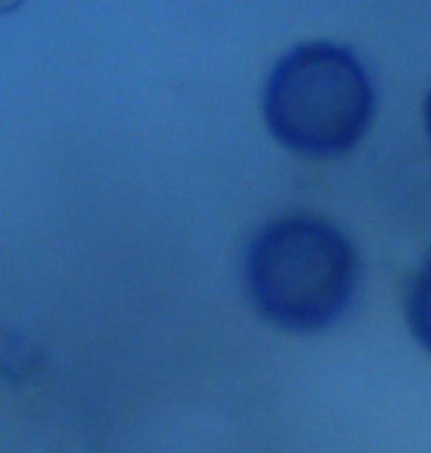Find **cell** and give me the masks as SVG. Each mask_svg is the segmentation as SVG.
<instances>
[{
	"mask_svg": "<svg viewBox=\"0 0 431 453\" xmlns=\"http://www.w3.org/2000/svg\"><path fill=\"white\" fill-rule=\"evenodd\" d=\"M425 120H427V130L431 140V91L427 98V105H425Z\"/></svg>",
	"mask_w": 431,
	"mask_h": 453,
	"instance_id": "6",
	"label": "cell"
},
{
	"mask_svg": "<svg viewBox=\"0 0 431 453\" xmlns=\"http://www.w3.org/2000/svg\"><path fill=\"white\" fill-rule=\"evenodd\" d=\"M246 285L259 312L281 329L315 332L344 314L358 258L335 227L311 216L280 218L259 231L246 257Z\"/></svg>",
	"mask_w": 431,
	"mask_h": 453,
	"instance_id": "1",
	"label": "cell"
},
{
	"mask_svg": "<svg viewBox=\"0 0 431 453\" xmlns=\"http://www.w3.org/2000/svg\"><path fill=\"white\" fill-rule=\"evenodd\" d=\"M263 111L270 132L287 149L305 157H337L363 139L374 91L349 50L309 42L278 61L265 87Z\"/></svg>",
	"mask_w": 431,
	"mask_h": 453,
	"instance_id": "2",
	"label": "cell"
},
{
	"mask_svg": "<svg viewBox=\"0 0 431 453\" xmlns=\"http://www.w3.org/2000/svg\"><path fill=\"white\" fill-rule=\"evenodd\" d=\"M26 0H0V16H7L19 11Z\"/></svg>",
	"mask_w": 431,
	"mask_h": 453,
	"instance_id": "5",
	"label": "cell"
},
{
	"mask_svg": "<svg viewBox=\"0 0 431 453\" xmlns=\"http://www.w3.org/2000/svg\"><path fill=\"white\" fill-rule=\"evenodd\" d=\"M44 354L22 332L0 324V380L11 384L27 383L41 371Z\"/></svg>",
	"mask_w": 431,
	"mask_h": 453,
	"instance_id": "3",
	"label": "cell"
},
{
	"mask_svg": "<svg viewBox=\"0 0 431 453\" xmlns=\"http://www.w3.org/2000/svg\"><path fill=\"white\" fill-rule=\"evenodd\" d=\"M406 312L414 337L431 352V258L414 277Z\"/></svg>",
	"mask_w": 431,
	"mask_h": 453,
	"instance_id": "4",
	"label": "cell"
}]
</instances>
